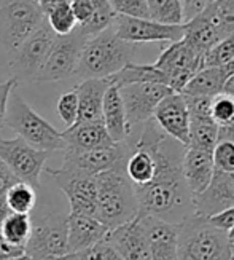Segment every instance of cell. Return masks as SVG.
<instances>
[{
    "label": "cell",
    "mask_w": 234,
    "mask_h": 260,
    "mask_svg": "<svg viewBox=\"0 0 234 260\" xmlns=\"http://www.w3.org/2000/svg\"><path fill=\"white\" fill-rule=\"evenodd\" d=\"M154 158L151 182L136 188L137 216H150L169 223H182L194 214L193 195L185 184L182 163L186 147L167 136L151 118L143 123L140 138L134 142Z\"/></svg>",
    "instance_id": "obj_1"
},
{
    "label": "cell",
    "mask_w": 234,
    "mask_h": 260,
    "mask_svg": "<svg viewBox=\"0 0 234 260\" xmlns=\"http://www.w3.org/2000/svg\"><path fill=\"white\" fill-rule=\"evenodd\" d=\"M125 165L126 160L96 176V219L108 227V230L126 223L137 216L136 188L125 171Z\"/></svg>",
    "instance_id": "obj_2"
},
{
    "label": "cell",
    "mask_w": 234,
    "mask_h": 260,
    "mask_svg": "<svg viewBox=\"0 0 234 260\" xmlns=\"http://www.w3.org/2000/svg\"><path fill=\"white\" fill-rule=\"evenodd\" d=\"M134 54L136 45L121 40L110 26L86 40L75 75L82 80L111 77L129 62H134Z\"/></svg>",
    "instance_id": "obj_3"
},
{
    "label": "cell",
    "mask_w": 234,
    "mask_h": 260,
    "mask_svg": "<svg viewBox=\"0 0 234 260\" xmlns=\"http://www.w3.org/2000/svg\"><path fill=\"white\" fill-rule=\"evenodd\" d=\"M178 260H231L228 232L212 225L206 216L193 214L178 223Z\"/></svg>",
    "instance_id": "obj_4"
},
{
    "label": "cell",
    "mask_w": 234,
    "mask_h": 260,
    "mask_svg": "<svg viewBox=\"0 0 234 260\" xmlns=\"http://www.w3.org/2000/svg\"><path fill=\"white\" fill-rule=\"evenodd\" d=\"M5 125L11 131H15L18 138L32 145L33 149L43 152L65 149L62 133L50 125L37 112H33L32 107L24 101V98L18 93L16 88L10 93L8 98Z\"/></svg>",
    "instance_id": "obj_5"
},
{
    "label": "cell",
    "mask_w": 234,
    "mask_h": 260,
    "mask_svg": "<svg viewBox=\"0 0 234 260\" xmlns=\"http://www.w3.org/2000/svg\"><path fill=\"white\" fill-rule=\"evenodd\" d=\"M45 22L42 7L35 0H11L0 7V43L15 51Z\"/></svg>",
    "instance_id": "obj_6"
},
{
    "label": "cell",
    "mask_w": 234,
    "mask_h": 260,
    "mask_svg": "<svg viewBox=\"0 0 234 260\" xmlns=\"http://www.w3.org/2000/svg\"><path fill=\"white\" fill-rule=\"evenodd\" d=\"M24 254L33 260H58L67 254V216L43 214L32 219Z\"/></svg>",
    "instance_id": "obj_7"
},
{
    "label": "cell",
    "mask_w": 234,
    "mask_h": 260,
    "mask_svg": "<svg viewBox=\"0 0 234 260\" xmlns=\"http://www.w3.org/2000/svg\"><path fill=\"white\" fill-rule=\"evenodd\" d=\"M89 37L75 27L70 34L56 36L50 54L38 72L35 82H58L62 78L75 75L78 61L83 51L85 43Z\"/></svg>",
    "instance_id": "obj_8"
},
{
    "label": "cell",
    "mask_w": 234,
    "mask_h": 260,
    "mask_svg": "<svg viewBox=\"0 0 234 260\" xmlns=\"http://www.w3.org/2000/svg\"><path fill=\"white\" fill-rule=\"evenodd\" d=\"M54 39L56 34L45 19L43 24L32 36H29L15 51H11L10 66L18 74V80L19 77H24L29 82H35L38 72L48 58Z\"/></svg>",
    "instance_id": "obj_9"
},
{
    "label": "cell",
    "mask_w": 234,
    "mask_h": 260,
    "mask_svg": "<svg viewBox=\"0 0 234 260\" xmlns=\"http://www.w3.org/2000/svg\"><path fill=\"white\" fill-rule=\"evenodd\" d=\"M203 56L196 53L189 45L182 39L171 43L160 56L153 66L161 71L174 93H182L185 85L199 69Z\"/></svg>",
    "instance_id": "obj_10"
},
{
    "label": "cell",
    "mask_w": 234,
    "mask_h": 260,
    "mask_svg": "<svg viewBox=\"0 0 234 260\" xmlns=\"http://www.w3.org/2000/svg\"><path fill=\"white\" fill-rule=\"evenodd\" d=\"M48 152L33 149L21 138L2 139L0 138V160H2L15 176L35 188L45 169Z\"/></svg>",
    "instance_id": "obj_11"
},
{
    "label": "cell",
    "mask_w": 234,
    "mask_h": 260,
    "mask_svg": "<svg viewBox=\"0 0 234 260\" xmlns=\"http://www.w3.org/2000/svg\"><path fill=\"white\" fill-rule=\"evenodd\" d=\"M111 29L116 36L129 43H148V42H178L185 36L183 24H161L150 18H131L116 15Z\"/></svg>",
    "instance_id": "obj_12"
},
{
    "label": "cell",
    "mask_w": 234,
    "mask_h": 260,
    "mask_svg": "<svg viewBox=\"0 0 234 260\" xmlns=\"http://www.w3.org/2000/svg\"><path fill=\"white\" fill-rule=\"evenodd\" d=\"M171 93H174L172 89L161 83H131L120 86V96L131 131L134 126L151 120L158 104Z\"/></svg>",
    "instance_id": "obj_13"
},
{
    "label": "cell",
    "mask_w": 234,
    "mask_h": 260,
    "mask_svg": "<svg viewBox=\"0 0 234 260\" xmlns=\"http://www.w3.org/2000/svg\"><path fill=\"white\" fill-rule=\"evenodd\" d=\"M56 180L62 193L69 198L70 214L96 217L97 209V184L96 176L70 171V169H47Z\"/></svg>",
    "instance_id": "obj_14"
},
{
    "label": "cell",
    "mask_w": 234,
    "mask_h": 260,
    "mask_svg": "<svg viewBox=\"0 0 234 260\" xmlns=\"http://www.w3.org/2000/svg\"><path fill=\"white\" fill-rule=\"evenodd\" d=\"M132 150V144L128 141L116 142L105 149H96L88 152H64V163L61 168L70 171L83 173L88 176H97L107 169L113 168L120 161H125Z\"/></svg>",
    "instance_id": "obj_15"
},
{
    "label": "cell",
    "mask_w": 234,
    "mask_h": 260,
    "mask_svg": "<svg viewBox=\"0 0 234 260\" xmlns=\"http://www.w3.org/2000/svg\"><path fill=\"white\" fill-rule=\"evenodd\" d=\"M153 120L167 136L188 145L189 138V114L186 107V101L182 93L167 94L156 107Z\"/></svg>",
    "instance_id": "obj_16"
},
{
    "label": "cell",
    "mask_w": 234,
    "mask_h": 260,
    "mask_svg": "<svg viewBox=\"0 0 234 260\" xmlns=\"http://www.w3.org/2000/svg\"><path fill=\"white\" fill-rule=\"evenodd\" d=\"M105 238L123 260H150L147 233L139 216L108 230Z\"/></svg>",
    "instance_id": "obj_17"
},
{
    "label": "cell",
    "mask_w": 234,
    "mask_h": 260,
    "mask_svg": "<svg viewBox=\"0 0 234 260\" xmlns=\"http://www.w3.org/2000/svg\"><path fill=\"white\" fill-rule=\"evenodd\" d=\"M194 214L198 216H215V214L234 206V173L214 171L209 187L193 197Z\"/></svg>",
    "instance_id": "obj_18"
},
{
    "label": "cell",
    "mask_w": 234,
    "mask_h": 260,
    "mask_svg": "<svg viewBox=\"0 0 234 260\" xmlns=\"http://www.w3.org/2000/svg\"><path fill=\"white\" fill-rule=\"evenodd\" d=\"M147 233L150 260H178V225L150 216L140 217Z\"/></svg>",
    "instance_id": "obj_19"
},
{
    "label": "cell",
    "mask_w": 234,
    "mask_h": 260,
    "mask_svg": "<svg viewBox=\"0 0 234 260\" xmlns=\"http://www.w3.org/2000/svg\"><path fill=\"white\" fill-rule=\"evenodd\" d=\"M214 171V156H212L210 150L186 147L183 153L182 173L189 193L193 197L203 193L209 187Z\"/></svg>",
    "instance_id": "obj_20"
},
{
    "label": "cell",
    "mask_w": 234,
    "mask_h": 260,
    "mask_svg": "<svg viewBox=\"0 0 234 260\" xmlns=\"http://www.w3.org/2000/svg\"><path fill=\"white\" fill-rule=\"evenodd\" d=\"M65 141L64 152H88L96 149H105L116 142L111 141L102 121H89V123H76V125L65 128L62 133Z\"/></svg>",
    "instance_id": "obj_21"
},
{
    "label": "cell",
    "mask_w": 234,
    "mask_h": 260,
    "mask_svg": "<svg viewBox=\"0 0 234 260\" xmlns=\"http://www.w3.org/2000/svg\"><path fill=\"white\" fill-rule=\"evenodd\" d=\"M110 85V77L86 78V80H82V83H78L73 88L78 98L76 123L102 121V103Z\"/></svg>",
    "instance_id": "obj_22"
},
{
    "label": "cell",
    "mask_w": 234,
    "mask_h": 260,
    "mask_svg": "<svg viewBox=\"0 0 234 260\" xmlns=\"http://www.w3.org/2000/svg\"><path fill=\"white\" fill-rule=\"evenodd\" d=\"M108 227L96 217L69 214L67 216V254L86 249V247L104 240Z\"/></svg>",
    "instance_id": "obj_23"
},
{
    "label": "cell",
    "mask_w": 234,
    "mask_h": 260,
    "mask_svg": "<svg viewBox=\"0 0 234 260\" xmlns=\"http://www.w3.org/2000/svg\"><path fill=\"white\" fill-rule=\"evenodd\" d=\"M102 123L113 142H125L131 136V128L126 120L125 106L120 96V88L110 85L102 103Z\"/></svg>",
    "instance_id": "obj_24"
},
{
    "label": "cell",
    "mask_w": 234,
    "mask_h": 260,
    "mask_svg": "<svg viewBox=\"0 0 234 260\" xmlns=\"http://www.w3.org/2000/svg\"><path fill=\"white\" fill-rule=\"evenodd\" d=\"M234 74V64L226 67H204L199 69L185 85L183 96H201L214 98L223 93V86Z\"/></svg>",
    "instance_id": "obj_25"
},
{
    "label": "cell",
    "mask_w": 234,
    "mask_h": 260,
    "mask_svg": "<svg viewBox=\"0 0 234 260\" xmlns=\"http://www.w3.org/2000/svg\"><path fill=\"white\" fill-rule=\"evenodd\" d=\"M183 26H185L183 40L201 56H204L206 51H209L214 45H217L221 40L215 27L201 13H196L194 16L188 18L186 22H183Z\"/></svg>",
    "instance_id": "obj_26"
},
{
    "label": "cell",
    "mask_w": 234,
    "mask_h": 260,
    "mask_svg": "<svg viewBox=\"0 0 234 260\" xmlns=\"http://www.w3.org/2000/svg\"><path fill=\"white\" fill-rule=\"evenodd\" d=\"M154 158L145 147L132 144V150L126 158L125 171L134 187H142L151 182L154 176Z\"/></svg>",
    "instance_id": "obj_27"
},
{
    "label": "cell",
    "mask_w": 234,
    "mask_h": 260,
    "mask_svg": "<svg viewBox=\"0 0 234 260\" xmlns=\"http://www.w3.org/2000/svg\"><path fill=\"white\" fill-rule=\"evenodd\" d=\"M40 7L48 26L56 36H65L76 27L69 0H43Z\"/></svg>",
    "instance_id": "obj_28"
},
{
    "label": "cell",
    "mask_w": 234,
    "mask_h": 260,
    "mask_svg": "<svg viewBox=\"0 0 234 260\" xmlns=\"http://www.w3.org/2000/svg\"><path fill=\"white\" fill-rule=\"evenodd\" d=\"M218 142V125L212 120L210 114L189 115V138L186 147L203 150H214Z\"/></svg>",
    "instance_id": "obj_29"
},
{
    "label": "cell",
    "mask_w": 234,
    "mask_h": 260,
    "mask_svg": "<svg viewBox=\"0 0 234 260\" xmlns=\"http://www.w3.org/2000/svg\"><path fill=\"white\" fill-rule=\"evenodd\" d=\"M111 85L125 86L131 83H161L167 86V80L161 71H158L153 64H137L129 62L120 72L110 77Z\"/></svg>",
    "instance_id": "obj_30"
},
{
    "label": "cell",
    "mask_w": 234,
    "mask_h": 260,
    "mask_svg": "<svg viewBox=\"0 0 234 260\" xmlns=\"http://www.w3.org/2000/svg\"><path fill=\"white\" fill-rule=\"evenodd\" d=\"M198 13L215 27L221 40L234 36V0H212Z\"/></svg>",
    "instance_id": "obj_31"
},
{
    "label": "cell",
    "mask_w": 234,
    "mask_h": 260,
    "mask_svg": "<svg viewBox=\"0 0 234 260\" xmlns=\"http://www.w3.org/2000/svg\"><path fill=\"white\" fill-rule=\"evenodd\" d=\"M30 227L32 219L29 214L10 212L0 223V235L8 244L24 249L30 235Z\"/></svg>",
    "instance_id": "obj_32"
},
{
    "label": "cell",
    "mask_w": 234,
    "mask_h": 260,
    "mask_svg": "<svg viewBox=\"0 0 234 260\" xmlns=\"http://www.w3.org/2000/svg\"><path fill=\"white\" fill-rule=\"evenodd\" d=\"M150 19L161 24H183L185 7L182 0H147Z\"/></svg>",
    "instance_id": "obj_33"
},
{
    "label": "cell",
    "mask_w": 234,
    "mask_h": 260,
    "mask_svg": "<svg viewBox=\"0 0 234 260\" xmlns=\"http://www.w3.org/2000/svg\"><path fill=\"white\" fill-rule=\"evenodd\" d=\"M35 188L26 182H19L11 187L5 193V203L10 212H19V214H30L35 208Z\"/></svg>",
    "instance_id": "obj_34"
},
{
    "label": "cell",
    "mask_w": 234,
    "mask_h": 260,
    "mask_svg": "<svg viewBox=\"0 0 234 260\" xmlns=\"http://www.w3.org/2000/svg\"><path fill=\"white\" fill-rule=\"evenodd\" d=\"M91 4H93V10H94L93 18L89 19L85 26H78L80 30L89 39L97 36V34H100L102 30L108 29L111 24H113L115 16H116L113 8L110 7L108 0H91Z\"/></svg>",
    "instance_id": "obj_35"
},
{
    "label": "cell",
    "mask_w": 234,
    "mask_h": 260,
    "mask_svg": "<svg viewBox=\"0 0 234 260\" xmlns=\"http://www.w3.org/2000/svg\"><path fill=\"white\" fill-rule=\"evenodd\" d=\"M234 64V36L220 40L201 59V69L204 67H226Z\"/></svg>",
    "instance_id": "obj_36"
},
{
    "label": "cell",
    "mask_w": 234,
    "mask_h": 260,
    "mask_svg": "<svg viewBox=\"0 0 234 260\" xmlns=\"http://www.w3.org/2000/svg\"><path fill=\"white\" fill-rule=\"evenodd\" d=\"M58 260H123L115 247L108 243L107 238L97 241L96 244L86 247V249L65 254Z\"/></svg>",
    "instance_id": "obj_37"
},
{
    "label": "cell",
    "mask_w": 234,
    "mask_h": 260,
    "mask_svg": "<svg viewBox=\"0 0 234 260\" xmlns=\"http://www.w3.org/2000/svg\"><path fill=\"white\" fill-rule=\"evenodd\" d=\"M210 117L218 126H225L234 120V98L220 93L210 101Z\"/></svg>",
    "instance_id": "obj_38"
},
{
    "label": "cell",
    "mask_w": 234,
    "mask_h": 260,
    "mask_svg": "<svg viewBox=\"0 0 234 260\" xmlns=\"http://www.w3.org/2000/svg\"><path fill=\"white\" fill-rule=\"evenodd\" d=\"M214 166L221 173H234V144L228 141H218L212 150Z\"/></svg>",
    "instance_id": "obj_39"
},
{
    "label": "cell",
    "mask_w": 234,
    "mask_h": 260,
    "mask_svg": "<svg viewBox=\"0 0 234 260\" xmlns=\"http://www.w3.org/2000/svg\"><path fill=\"white\" fill-rule=\"evenodd\" d=\"M116 15L131 18H150L147 0H108Z\"/></svg>",
    "instance_id": "obj_40"
},
{
    "label": "cell",
    "mask_w": 234,
    "mask_h": 260,
    "mask_svg": "<svg viewBox=\"0 0 234 260\" xmlns=\"http://www.w3.org/2000/svg\"><path fill=\"white\" fill-rule=\"evenodd\" d=\"M58 114L61 120L64 121L65 128H70L76 123L78 117V98L76 93L73 91H67L64 93L59 101H58Z\"/></svg>",
    "instance_id": "obj_41"
},
{
    "label": "cell",
    "mask_w": 234,
    "mask_h": 260,
    "mask_svg": "<svg viewBox=\"0 0 234 260\" xmlns=\"http://www.w3.org/2000/svg\"><path fill=\"white\" fill-rule=\"evenodd\" d=\"M72 13L75 16L76 26H85L86 22L93 18V4L91 0H69Z\"/></svg>",
    "instance_id": "obj_42"
},
{
    "label": "cell",
    "mask_w": 234,
    "mask_h": 260,
    "mask_svg": "<svg viewBox=\"0 0 234 260\" xmlns=\"http://www.w3.org/2000/svg\"><path fill=\"white\" fill-rule=\"evenodd\" d=\"M19 80L16 77L8 78L7 82H0V129L5 125V114H7V104H8V98L10 93L13 91L15 88H18Z\"/></svg>",
    "instance_id": "obj_43"
},
{
    "label": "cell",
    "mask_w": 234,
    "mask_h": 260,
    "mask_svg": "<svg viewBox=\"0 0 234 260\" xmlns=\"http://www.w3.org/2000/svg\"><path fill=\"white\" fill-rule=\"evenodd\" d=\"M207 220L212 225H215V227L225 230V232H229L234 227V206L215 214V216H209Z\"/></svg>",
    "instance_id": "obj_44"
},
{
    "label": "cell",
    "mask_w": 234,
    "mask_h": 260,
    "mask_svg": "<svg viewBox=\"0 0 234 260\" xmlns=\"http://www.w3.org/2000/svg\"><path fill=\"white\" fill-rule=\"evenodd\" d=\"M18 182H19V179L15 176V173L0 160V197L5 198L7 191Z\"/></svg>",
    "instance_id": "obj_45"
},
{
    "label": "cell",
    "mask_w": 234,
    "mask_h": 260,
    "mask_svg": "<svg viewBox=\"0 0 234 260\" xmlns=\"http://www.w3.org/2000/svg\"><path fill=\"white\" fill-rule=\"evenodd\" d=\"M21 254H24V249H22V247H16V246L8 244L2 238V235H0V260L11 258V257H18Z\"/></svg>",
    "instance_id": "obj_46"
},
{
    "label": "cell",
    "mask_w": 234,
    "mask_h": 260,
    "mask_svg": "<svg viewBox=\"0 0 234 260\" xmlns=\"http://www.w3.org/2000/svg\"><path fill=\"white\" fill-rule=\"evenodd\" d=\"M218 141H228L234 144V120L225 126H218Z\"/></svg>",
    "instance_id": "obj_47"
},
{
    "label": "cell",
    "mask_w": 234,
    "mask_h": 260,
    "mask_svg": "<svg viewBox=\"0 0 234 260\" xmlns=\"http://www.w3.org/2000/svg\"><path fill=\"white\" fill-rule=\"evenodd\" d=\"M223 93H226V94H229L231 98H234V74L228 78L226 83H225V86H223Z\"/></svg>",
    "instance_id": "obj_48"
},
{
    "label": "cell",
    "mask_w": 234,
    "mask_h": 260,
    "mask_svg": "<svg viewBox=\"0 0 234 260\" xmlns=\"http://www.w3.org/2000/svg\"><path fill=\"white\" fill-rule=\"evenodd\" d=\"M8 214H10V209L5 203V198L0 197V223H2V220L8 216Z\"/></svg>",
    "instance_id": "obj_49"
},
{
    "label": "cell",
    "mask_w": 234,
    "mask_h": 260,
    "mask_svg": "<svg viewBox=\"0 0 234 260\" xmlns=\"http://www.w3.org/2000/svg\"><path fill=\"white\" fill-rule=\"evenodd\" d=\"M228 240H229V244H231V249H232V255H234V227L228 232Z\"/></svg>",
    "instance_id": "obj_50"
},
{
    "label": "cell",
    "mask_w": 234,
    "mask_h": 260,
    "mask_svg": "<svg viewBox=\"0 0 234 260\" xmlns=\"http://www.w3.org/2000/svg\"><path fill=\"white\" fill-rule=\"evenodd\" d=\"M5 260H33V258H30V257L26 255V254H21V255H18V257H11V258H5Z\"/></svg>",
    "instance_id": "obj_51"
},
{
    "label": "cell",
    "mask_w": 234,
    "mask_h": 260,
    "mask_svg": "<svg viewBox=\"0 0 234 260\" xmlns=\"http://www.w3.org/2000/svg\"><path fill=\"white\" fill-rule=\"evenodd\" d=\"M35 2H38V4H42V2H43V0H35Z\"/></svg>",
    "instance_id": "obj_52"
},
{
    "label": "cell",
    "mask_w": 234,
    "mask_h": 260,
    "mask_svg": "<svg viewBox=\"0 0 234 260\" xmlns=\"http://www.w3.org/2000/svg\"><path fill=\"white\" fill-rule=\"evenodd\" d=\"M232 260H234V255H232Z\"/></svg>",
    "instance_id": "obj_53"
},
{
    "label": "cell",
    "mask_w": 234,
    "mask_h": 260,
    "mask_svg": "<svg viewBox=\"0 0 234 260\" xmlns=\"http://www.w3.org/2000/svg\"><path fill=\"white\" fill-rule=\"evenodd\" d=\"M231 260H232V258H231Z\"/></svg>",
    "instance_id": "obj_54"
}]
</instances>
